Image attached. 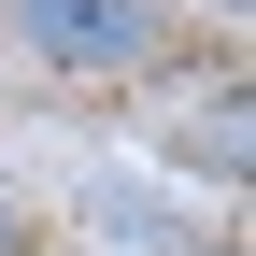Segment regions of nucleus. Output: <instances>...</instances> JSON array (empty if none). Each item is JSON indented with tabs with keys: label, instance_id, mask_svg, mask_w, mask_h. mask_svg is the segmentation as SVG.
I'll return each instance as SVG.
<instances>
[{
	"label": "nucleus",
	"instance_id": "nucleus-1",
	"mask_svg": "<svg viewBox=\"0 0 256 256\" xmlns=\"http://www.w3.org/2000/svg\"><path fill=\"white\" fill-rule=\"evenodd\" d=\"M0 28H14L28 72H72V86L142 72V57L171 43V14H156V0H0Z\"/></svg>",
	"mask_w": 256,
	"mask_h": 256
},
{
	"label": "nucleus",
	"instance_id": "nucleus-2",
	"mask_svg": "<svg viewBox=\"0 0 256 256\" xmlns=\"http://www.w3.org/2000/svg\"><path fill=\"white\" fill-rule=\"evenodd\" d=\"M0 256H14V200H0Z\"/></svg>",
	"mask_w": 256,
	"mask_h": 256
}]
</instances>
